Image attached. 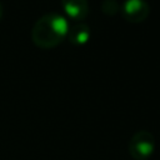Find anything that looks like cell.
Instances as JSON below:
<instances>
[{
    "label": "cell",
    "instance_id": "1",
    "mask_svg": "<svg viewBox=\"0 0 160 160\" xmlns=\"http://www.w3.org/2000/svg\"><path fill=\"white\" fill-rule=\"evenodd\" d=\"M69 22L58 12H48L34 24L31 41L40 49H52L60 45L68 36Z\"/></svg>",
    "mask_w": 160,
    "mask_h": 160
},
{
    "label": "cell",
    "instance_id": "2",
    "mask_svg": "<svg viewBox=\"0 0 160 160\" xmlns=\"http://www.w3.org/2000/svg\"><path fill=\"white\" fill-rule=\"evenodd\" d=\"M130 156L134 160H148L155 151V138L150 131H136L128 145Z\"/></svg>",
    "mask_w": 160,
    "mask_h": 160
},
{
    "label": "cell",
    "instance_id": "3",
    "mask_svg": "<svg viewBox=\"0 0 160 160\" xmlns=\"http://www.w3.org/2000/svg\"><path fill=\"white\" fill-rule=\"evenodd\" d=\"M120 14L128 22L140 24L148 19L150 5L146 0H125L120 5Z\"/></svg>",
    "mask_w": 160,
    "mask_h": 160
},
{
    "label": "cell",
    "instance_id": "4",
    "mask_svg": "<svg viewBox=\"0 0 160 160\" xmlns=\"http://www.w3.org/2000/svg\"><path fill=\"white\" fill-rule=\"evenodd\" d=\"M61 5L65 14L75 21L84 20L89 14L88 0H61Z\"/></svg>",
    "mask_w": 160,
    "mask_h": 160
},
{
    "label": "cell",
    "instance_id": "5",
    "mask_svg": "<svg viewBox=\"0 0 160 160\" xmlns=\"http://www.w3.org/2000/svg\"><path fill=\"white\" fill-rule=\"evenodd\" d=\"M90 35H91V31H90V26L88 24L76 22L71 26L69 25L66 39L69 40L70 44H72L75 46H82L89 41Z\"/></svg>",
    "mask_w": 160,
    "mask_h": 160
},
{
    "label": "cell",
    "instance_id": "6",
    "mask_svg": "<svg viewBox=\"0 0 160 160\" xmlns=\"http://www.w3.org/2000/svg\"><path fill=\"white\" fill-rule=\"evenodd\" d=\"M101 11L108 16H112L120 11V5L116 0H104L101 4Z\"/></svg>",
    "mask_w": 160,
    "mask_h": 160
},
{
    "label": "cell",
    "instance_id": "7",
    "mask_svg": "<svg viewBox=\"0 0 160 160\" xmlns=\"http://www.w3.org/2000/svg\"><path fill=\"white\" fill-rule=\"evenodd\" d=\"M2 14H4V6H2V4L0 2V20L2 19Z\"/></svg>",
    "mask_w": 160,
    "mask_h": 160
}]
</instances>
